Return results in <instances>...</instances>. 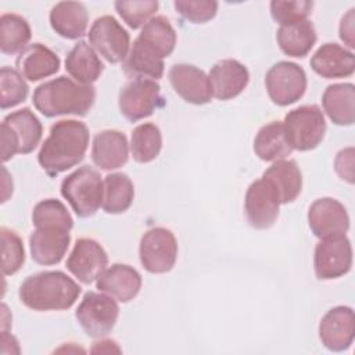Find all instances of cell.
I'll list each match as a JSON object with an SVG mask.
<instances>
[{
  "instance_id": "6da1fadb",
  "label": "cell",
  "mask_w": 355,
  "mask_h": 355,
  "mask_svg": "<svg viewBox=\"0 0 355 355\" xmlns=\"http://www.w3.org/2000/svg\"><path fill=\"white\" fill-rule=\"evenodd\" d=\"M89 140L90 133L83 122L75 119L58 121L51 125L50 133L39 150V165L47 175L57 176L85 158Z\"/></svg>"
},
{
  "instance_id": "f35d334b",
  "label": "cell",
  "mask_w": 355,
  "mask_h": 355,
  "mask_svg": "<svg viewBox=\"0 0 355 355\" xmlns=\"http://www.w3.org/2000/svg\"><path fill=\"white\" fill-rule=\"evenodd\" d=\"M313 8L312 1H280L275 0L270 3V15L272 18L280 24H291L302 19H308Z\"/></svg>"
},
{
  "instance_id": "ab89813d",
  "label": "cell",
  "mask_w": 355,
  "mask_h": 355,
  "mask_svg": "<svg viewBox=\"0 0 355 355\" xmlns=\"http://www.w3.org/2000/svg\"><path fill=\"white\" fill-rule=\"evenodd\" d=\"M176 12L193 24H204L212 19L218 11V3L212 0H176Z\"/></svg>"
},
{
  "instance_id": "f546056e",
  "label": "cell",
  "mask_w": 355,
  "mask_h": 355,
  "mask_svg": "<svg viewBox=\"0 0 355 355\" xmlns=\"http://www.w3.org/2000/svg\"><path fill=\"white\" fill-rule=\"evenodd\" d=\"M254 153L262 161H280L293 153L283 122L272 121L263 125L254 139Z\"/></svg>"
},
{
  "instance_id": "836d02e7",
  "label": "cell",
  "mask_w": 355,
  "mask_h": 355,
  "mask_svg": "<svg viewBox=\"0 0 355 355\" xmlns=\"http://www.w3.org/2000/svg\"><path fill=\"white\" fill-rule=\"evenodd\" d=\"M137 39L165 58L173 53L178 37L169 19L164 15H157L141 28Z\"/></svg>"
},
{
  "instance_id": "484cf974",
  "label": "cell",
  "mask_w": 355,
  "mask_h": 355,
  "mask_svg": "<svg viewBox=\"0 0 355 355\" xmlns=\"http://www.w3.org/2000/svg\"><path fill=\"white\" fill-rule=\"evenodd\" d=\"M322 105L329 119L340 126L355 122V86L352 83H334L326 87Z\"/></svg>"
},
{
  "instance_id": "5bb4252c",
  "label": "cell",
  "mask_w": 355,
  "mask_h": 355,
  "mask_svg": "<svg viewBox=\"0 0 355 355\" xmlns=\"http://www.w3.org/2000/svg\"><path fill=\"white\" fill-rule=\"evenodd\" d=\"M308 225L318 239L344 236L349 229V216L345 207L336 198L315 200L308 209Z\"/></svg>"
},
{
  "instance_id": "f1b7e54d",
  "label": "cell",
  "mask_w": 355,
  "mask_h": 355,
  "mask_svg": "<svg viewBox=\"0 0 355 355\" xmlns=\"http://www.w3.org/2000/svg\"><path fill=\"white\" fill-rule=\"evenodd\" d=\"M277 191L280 204L293 202L302 190V173L293 159L275 161L262 175Z\"/></svg>"
},
{
  "instance_id": "8992f818",
  "label": "cell",
  "mask_w": 355,
  "mask_h": 355,
  "mask_svg": "<svg viewBox=\"0 0 355 355\" xmlns=\"http://www.w3.org/2000/svg\"><path fill=\"white\" fill-rule=\"evenodd\" d=\"M283 126L293 150L298 151L316 148L326 133L324 115L315 104L301 105L287 112Z\"/></svg>"
},
{
  "instance_id": "7c38bea8",
  "label": "cell",
  "mask_w": 355,
  "mask_h": 355,
  "mask_svg": "<svg viewBox=\"0 0 355 355\" xmlns=\"http://www.w3.org/2000/svg\"><path fill=\"white\" fill-rule=\"evenodd\" d=\"M352 266V247L347 236L322 239L313 251V269L320 280L347 275Z\"/></svg>"
},
{
  "instance_id": "4fadbf2b",
  "label": "cell",
  "mask_w": 355,
  "mask_h": 355,
  "mask_svg": "<svg viewBox=\"0 0 355 355\" xmlns=\"http://www.w3.org/2000/svg\"><path fill=\"white\" fill-rule=\"evenodd\" d=\"M280 198L276 189L263 178L250 184L245 193L244 211L254 229H269L279 216Z\"/></svg>"
},
{
  "instance_id": "44dd1931",
  "label": "cell",
  "mask_w": 355,
  "mask_h": 355,
  "mask_svg": "<svg viewBox=\"0 0 355 355\" xmlns=\"http://www.w3.org/2000/svg\"><path fill=\"white\" fill-rule=\"evenodd\" d=\"M129 158V143L125 133L107 129L98 132L92 144V159L96 166L104 171H114L123 166Z\"/></svg>"
},
{
  "instance_id": "d4e9b609",
  "label": "cell",
  "mask_w": 355,
  "mask_h": 355,
  "mask_svg": "<svg viewBox=\"0 0 355 355\" xmlns=\"http://www.w3.org/2000/svg\"><path fill=\"white\" fill-rule=\"evenodd\" d=\"M125 75L130 79H161L164 75V58L140 39H135L122 64Z\"/></svg>"
},
{
  "instance_id": "5b68a950",
  "label": "cell",
  "mask_w": 355,
  "mask_h": 355,
  "mask_svg": "<svg viewBox=\"0 0 355 355\" xmlns=\"http://www.w3.org/2000/svg\"><path fill=\"white\" fill-rule=\"evenodd\" d=\"M104 180L89 165L69 173L61 183V196L79 218L93 216L103 204Z\"/></svg>"
},
{
  "instance_id": "60d3db41",
  "label": "cell",
  "mask_w": 355,
  "mask_h": 355,
  "mask_svg": "<svg viewBox=\"0 0 355 355\" xmlns=\"http://www.w3.org/2000/svg\"><path fill=\"white\" fill-rule=\"evenodd\" d=\"M334 169L343 180L348 182L349 184L354 183V147H347L337 153Z\"/></svg>"
},
{
  "instance_id": "277c9868",
  "label": "cell",
  "mask_w": 355,
  "mask_h": 355,
  "mask_svg": "<svg viewBox=\"0 0 355 355\" xmlns=\"http://www.w3.org/2000/svg\"><path fill=\"white\" fill-rule=\"evenodd\" d=\"M43 128L29 108H21L4 116L1 122V159L7 162L15 154H29L40 143Z\"/></svg>"
},
{
  "instance_id": "8fae6325",
  "label": "cell",
  "mask_w": 355,
  "mask_h": 355,
  "mask_svg": "<svg viewBox=\"0 0 355 355\" xmlns=\"http://www.w3.org/2000/svg\"><path fill=\"white\" fill-rule=\"evenodd\" d=\"M161 101V87L151 79H132L122 86L118 96L119 111L130 122L153 115Z\"/></svg>"
},
{
  "instance_id": "ba28073f",
  "label": "cell",
  "mask_w": 355,
  "mask_h": 355,
  "mask_svg": "<svg viewBox=\"0 0 355 355\" xmlns=\"http://www.w3.org/2000/svg\"><path fill=\"white\" fill-rule=\"evenodd\" d=\"M139 257L150 273L169 272L178 259V240L166 227H151L140 239Z\"/></svg>"
},
{
  "instance_id": "603a6c76",
  "label": "cell",
  "mask_w": 355,
  "mask_h": 355,
  "mask_svg": "<svg viewBox=\"0 0 355 355\" xmlns=\"http://www.w3.org/2000/svg\"><path fill=\"white\" fill-rule=\"evenodd\" d=\"M15 67L25 79L37 82L58 72L60 57L44 44L33 43L18 54Z\"/></svg>"
},
{
  "instance_id": "7bdbcfd3",
  "label": "cell",
  "mask_w": 355,
  "mask_h": 355,
  "mask_svg": "<svg viewBox=\"0 0 355 355\" xmlns=\"http://www.w3.org/2000/svg\"><path fill=\"white\" fill-rule=\"evenodd\" d=\"M122 349L114 340H100L93 344L90 352L93 354H110V352H121Z\"/></svg>"
},
{
  "instance_id": "d6986e66",
  "label": "cell",
  "mask_w": 355,
  "mask_h": 355,
  "mask_svg": "<svg viewBox=\"0 0 355 355\" xmlns=\"http://www.w3.org/2000/svg\"><path fill=\"white\" fill-rule=\"evenodd\" d=\"M96 287L119 302H129L141 288V276L130 265L114 263L100 273Z\"/></svg>"
},
{
  "instance_id": "7a4b0ae2",
  "label": "cell",
  "mask_w": 355,
  "mask_h": 355,
  "mask_svg": "<svg viewBox=\"0 0 355 355\" xmlns=\"http://www.w3.org/2000/svg\"><path fill=\"white\" fill-rule=\"evenodd\" d=\"M96 89L76 80L58 76L39 85L33 92V105L47 118L58 115L85 116L93 107Z\"/></svg>"
},
{
  "instance_id": "1f68e13d",
  "label": "cell",
  "mask_w": 355,
  "mask_h": 355,
  "mask_svg": "<svg viewBox=\"0 0 355 355\" xmlns=\"http://www.w3.org/2000/svg\"><path fill=\"white\" fill-rule=\"evenodd\" d=\"M32 31L28 21L12 12L0 17V50L3 54H17L28 47Z\"/></svg>"
},
{
  "instance_id": "4316f807",
  "label": "cell",
  "mask_w": 355,
  "mask_h": 355,
  "mask_svg": "<svg viewBox=\"0 0 355 355\" xmlns=\"http://www.w3.org/2000/svg\"><path fill=\"white\" fill-rule=\"evenodd\" d=\"M316 31L309 19L280 25L276 32V40L280 50L295 58L305 57L316 43Z\"/></svg>"
},
{
  "instance_id": "e0dca14e",
  "label": "cell",
  "mask_w": 355,
  "mask_h": 355,
  "mask_svg": "<svg viewBox=\"0 0 355 355\" xmlns=\"http://www.w3.org/2000/svg\"><path fill=\"white\" fill-rule=\"evenodd\" d=\"M355 333L354 311L349 306L338 305L324 313L319 323V338L322 344L334 352L351 347Z\"/></svg>"
},
{
  "instance_id": "ac0fdd59",
  "label": "cell",
  "mask_w": 355,
  "mask_h": 355,
  "mask_svg": "<svg viewBox=\"0 0 355 355\" xmlns=\"http://www.w3.org/2000/svg\"><path fill=\"white\" fill-rule=\"evenodd\" d=\"M212 96L220 101L237 97L250 80L248 69L237 60L226 58L218 61L208 73Z\"/></svg>"
},
{
  "instance_id": "8d00e7d4",
  "label": "cell",
  "mask_w": 355,
  "mask_h": 355,
  "mask_svg": "<svg viewBox=\"0 0 355 355\" xmlns=\"http://www.w3.org/2000/svg\"><path fill=\"white\" fill-rule=\"evenodd\" d=\"M1 270L4 276L17 273L25 262V250L21 237L8 227L0 229Z\"/></svg>"
},
{
  "instance_id": "d590c367",
  "label": "cell",
  "mask_w": 355,
  "mask_h": 355,
  "mask_svg": "<svg viewBox=\"0 0 355 355\" xmlns=\"http://www.w3.org/2000/svg\"><path fill=\"white\" fill-rule=\"evenodd\" d=\"M29 93L25 78L10 67L0 69V107L7 110L15 107L26 100Z\"/></svg>"
},
{
  "instance_id": "7402d4cb",
  "label": "cell",
  "mask_w": 355,
  "mask_h": 355,
  "mask_svg": "<svg viewBox=\"0 0 355 355\" xmlns=\"http://www.w3.org/2000/svg\"><path fill=\"white\" fill-rule=\"evenodd\" d=\"M311 68L326 79L348 78L355 71V57L352 51L337 43H324L313 53Z\"/></svg>"
},
{
  "instance_id": "30bf717a",
  "label": "cell",
  "mask_w": 355,
  "mask_h": 355,
  "mask_svg": "<svg viewBox=\"0 0 355 355\" xmlns=\"http://www.w3.org/2000/svg\"><path fill=\"white\" fill-rule=\"evenodd\" d=\"M87 36L93 50L108 62L118 64L125 61L130 49V36L112 15L96 18Z\"/></svg>"
},
{
  "instance_id": "2e32d148",
  "label": "cell",
  "mask_w": 355,
  "mask_h": 355,
  "mask_svg": "<svg viewBox=\"0 0 355 355\" xmlns=\"http://www.w3.org/2000/svg\"><path fill=\"white\" fill-rule=\"evenodd\" d=\"M168 76L175 93L190 104L202 105L214 97L208 75L196 65L175 64Z\"/></svg>"
},
{
  "instance_id": "74e56055",
  "label": "cell",
  "mask_w": 355,
  "mask_h": 355,
  "mask_svg": "<svg viewBox=\"0 0 355 355\" xmlns=\"http://www.w3.org/2000/svg\"><path fill=\"white\" fill-rule=\"evenodd\" d=\"M114 7L119 17L132 29L143 28L157 12L158 1L155 0H133L125 1L119 0L114 3Z\"/></svg>"
},
{
  "instance_id": "ffe728a7",
  "label": "cell",
  "mask_w": 355,
  "mask_h": 355,
  "mask_svg": "<svg viewBox=\"0 0 355 355\" xmlns=\"http://www.w3.org/2000/svg\"><path fill=\"white\" fill-rule=\"evenodd\" d=\"M71 233L61 227H36L29 237L32 259L39 265L58 263L69 247Z\"/></svg>"
},
{
  "instance_id": "d6a6232c",
  "label": "cell",
  "mask_w": 355,
  "mask_h": 355,
  "mask_svg": "<svg viewBox=\"0 0 355 355\" xmlns=\"http://www.w3.org/2000/svg\"><path fill=\"white\" fill-rule=\"evenodd\" d=\"M162 148V135L153 122L137 125L130 137V153L136 162L147 164L154 161Z\"/></svg>"
},
{
  "instance_id": "cb8c5ba5",
  "label": "cell",
  "mask_w": 355,
  "mask_h": 355,
  "mask_svg": "<svg viewBox=\"0 0 355 355\" xmlns=\"http://www.w3.org/2000/svg\"><path fill=\"white\" fill-rule=\"evenodd\" d=\"M53 31L64 39L76 40L86 33L89 14L86 7L78 1H60L49 15Z\"/></svg>"
},
{
  "instance_id": "52a82bcc",
  "label": "cell",
  "mask_w": 355,
  "mask_h": 355,
  "mask_svg": "<svg viewBox=\"0 0 355 355\" xmlns=\"http://www.w3.org/2000/svg\"><path fill=\"white\" fill-rule=\"evenodd\" d=\"M119 316V306L105 293L89 291L83 295L75 311V318L83 331L93 338H101L111 333Z\"/></svg>"
},
{
  "instance_id": "3957f363",
  "label": "cell",
  "mask_w": 355,
  "mask_h": 355,
  "mask_svg": "<svg viewBox=\"0 0 355 355\" xmlns=\"http://www.w3.org/2000/svg\"><path fill=\"white\" fill-rule=\"evenodd\" d=\"M80 286L61 270H46L28 276L19 286L21 302L33 311H64L80 295Z\"/></svg>"
},
{
  "instance_id": "b9f144b4",
  "label": "cell",
  "mask_w": 355,
  "mask_h": 355,
  "mask_svg": "<svg viewBox=\"0 0 355 355\" xmlns=\"http://www.w3.org/2000/svg\"><path fill=\"white\" fill-rule=\"evenodd\" d=\"M355 8L348 10V12L345 15H343L341 22H340V39L349 47L354 49L355 47V40H354V21H355V15H354Z\"/></svg>"
},
{
  "instance_id": "83f0119b",
  "label": "cell",
  "mask_w": 355,
  "mask_h": 355,
  "mask_svg": "<svg viewBox=\"0 0 355 355\" xmlns=\"http://www.w3.org/2000/svg\"><path fill=\"white\" fill-rule=\"evenodd\" d=\"M65 69L69 76L82 85H92L104 71V64L86 42H78L67 54Z\"/></svg>"
},
{
  "instance_id": "4dcf8cb0",
  "label": "cell",
  "mask_w": 355,
  "mask_h": 355,
  "mask_svg": "<svg viewBox=\"0 0 355 355\" xmlns=\"http://www.w3.org/2000/svg\"><path fill=\"white\" fill-rule=\"evenodd\" d=\"M135 198V186L126 173L116 172L104 178L101 208L107 214H122L128 211Z\"/></svg>"
},
{
  "instance_id": "9c48e42d",
  "label": "cell",
  "mask_w": 355,
  "mask_h": 355,
  "mask_svg": "<svg viewBox=\"0 0 355 355\" xmlns=\"http://www.w3.org/2000/svg\"><path fill=\"white\" fill-rule=\"evenodd\" d=\"M265 87L269 98L286 107L298 101L306 90V73L295 62L279 61L265 75Z\"/></svg>"
},
{
  "instance_id": "e575fe53",
  "label": "cell",
  "mask_w": 355,
  "mask_h": 355,
  "mask_svg": "<svg viewBox=\"0 0 355 355\" xmlns=\"http://www.w3.org/2000/svg\"><path fill=\"white\" fill-rule=\"evenodd\" d=\"M35 227H61L71 232L73 219L67 207L55 198H47L37 202L32 212Z\"/></svg>"
},
{
  "instance_id": "9a60e30c",
  "label": "cell",
  "mask_w": 355,
  "mask_h": 355,
  "mask_svg": "<svg viewBox=\"0 0 355 355\" xmlns=\"http://www.w3.org/2000/svg\"><path fill=\"white\" fill-rule=\"evenodd\" d=\"M108 265V255L94 239H78L68 259L67 269L83 284L94 282Z\"/></svg>"
}]
</instances>
